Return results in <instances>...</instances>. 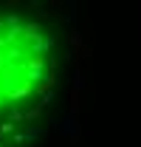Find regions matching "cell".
<instances>
[{"mask_svg":"<svg viewBox=\"0 0 141 147\" xmlns=\"http://www.w3.org/2000/svg\"><path fill=\"white\" fill-rule=\"evenodd\" d=\"M56 34L45 14L0 6V147H34L56 93Z\"/></svg>","mask_w":141,"mask_h":147,"instance_id":"1","label":"cell"}]
</instances>
